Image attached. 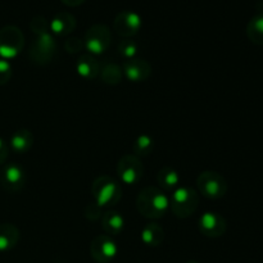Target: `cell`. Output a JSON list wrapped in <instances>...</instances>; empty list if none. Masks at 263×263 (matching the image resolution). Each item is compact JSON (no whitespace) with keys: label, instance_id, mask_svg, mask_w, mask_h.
Instances as JSON below:
<instances>
[{"label":"cell","instance_id":"6da1fadb","mask_svg":"<svg viewBox=\"0 0 263 263\" xmlns=\"http://www.w3.org/2000/svg\"><path fill=\"white\" fill-rule=\"evenodd\" d=\"M136 208L143 217L159 220L168 212L170 198L159 187L145 186L136 198Z\"/></svg>","mask_w":263,"mask_h":263},{"label":"cell","instance_id":"7a4b0ae2","mask_svg":"<svg viewBox=\"0 0 263 263\" xmlns=\"http://www.w3.org/2000/svg\"><path fill=\"white\" fill-rule=\"evenodd\" d=\"M199 193L190 186H179L170 197V210L177 218H187L199 207Z\"/></svg>","mask_w":263,"mask_h":263},{"label":"cell","instance_id":"3957f363","mask_svg":"<svg viewBox=\"0 0 263 263\" xmlns=\"http://www.w3.org/2000/svg\"><path fill=\"white\" fill-rule=\"evenodd\" d=\"M91 194L94 202L99 207H112L116 205L122 198V189L118 181L108 175L97 177L91 185Z\"/></svg>","mask_w":263,"mask_h":263},{"label":"cell","instance_id":"277c9868","mask_svg":"<svg viewBox=\"0 0 263 263\" xmlns=\"http://www.w3.org/2000/svg\"><path fill=\"white\" fill-rule=\"evenodd\" d=\"M25 46V36L17 26L8 25L0 28V58L9 61L15 58Z\"/></svg>","mask_w":263,"mask_h":263},{"label":"cell","instance_id":"5b68a950","mask_svg":"<svg viewBox=\"0 0 263 263\" xmlns=\"http://www.w3.org/2000/svg\"><path fill=\"white\" fill-rule=\"evenodd\" d=\"M198 193L208 199H220L228 193V181L216 171H203L197 179Z\"/></svg>","mask_w":263,"mask_h":263},{"label":"cell","instance_id":"8992f818","mask_svg":"<svg viewBox=\"0 0 263 263\" xmlns=\"http://www.w3.org/2000/svg\"><path fill=\"white\" fill-rule=\"evenodd\" d=\"M112 43V33L108 26L103 23L92 25L85 33V48L90 51L91 55H100L105 53Z\"/></svg>","mask_w":263,"mask_h":263},{"label":"cell","instance_id":"52a82bcc","mask_svg":"<svg viewBox=\"0 0 263 263\" xmlns=\"http://www.w3.org/2000/svg\"><path fill=\"white\" fill-rule=\"evenodd\" d=\"M57 51V44L50 32L41 33L36 36L30 46V58L33 63L45 66L53 61Z\"/></svg>","mask_w":263,"mask_h":263},{"label":"cell","instance_id":"ba28073f","mask_svg":"<svg viewBox=\"0 0 263 263\" xmlns=\"http://www.w3.org/2000/svg\"><path fill=\"white\" fill-rule=\"evenodd\" d=\"M117 174L125 185H136L144 176V166L140 158L134 154H126L118 161Z\"/></svg>","mask_w":263,"mask_h":263},{"label":"cell","instance_id":"9c48e42d","mask_svg":"<svg viewBox=\"0 0 263 263\" xmlns=\"http://www.w3.org/2000/svg\"><path fill=\"white\" fill-rule=\"evenodd\" d=\"M27 176L20 164L7 163L0 170V186L7 193H18L25 187Z\"/></svg>","mask_w":263,"mask_h":263},{"label":"cell","instance_id":"30bf717a","mask_svg":"<svg viewBox=\"0 0 263 263\" xmlns=\"http://www.w3.org/2000/svg\"><path fill=\"white\" fill-rule=\"evenodd\" d=\"M118 247L112 236L98 235L90 244V256L97 263H110L117 257Z\"/></svg>","mask_w":263,"mask_h":263},{"label":"cell","instance_id":"8fae6325","mask_svg":"<svg viewBox=\"0 0 263 263\" xmlns=\"http://www.w3.org/2000/svg\"><path fill=\"white\" fill-rule=\"evenodd\" d=\"M113 28L120 36L125 39H130L131 36L136 35L141 28V17L135 12L125 10L116 15Z\"/></svg>","mask_w":263,"mask_h":263},{"label":"cell","instance_id":"7c38bea8","mask_svg":"<svg viewBox=\"0 0 263 263\" xmlns=\"http://www.w3.org/2000/svg\"><path fill=\"white\" fill-rule=\"evenodd\" d=\"M199 231L207 238H220L226 233V220L216 212H205L199 218Z\"/></svg>","mask_w":263,"mask_h":263},{"label":"cell","instance_id":"4fadbf2b","mask_svg":"<svg viewBox=\"0 0 263 263\" xmlns=\"http://www.w3.org/2000/svg\"><path fill=\"white\" fill-rule=\"evenodd\" d=\"M123 76L133 82H143L152 74V66L144 59L133 58L125 61L122 66Z\"/></svg>","mask_w":263,"mask_h":263},{"label":"cell","instance_id":"5bb4252c","mask_svg":"<svg viewBox=\"0 0 263 263\" xmlns=\"http://www.w3.org/2000/svg\"><path fill=\"white\" fill-rule=\"evenodd\" d=\"M76 28V20L72 14L67 12L58 13L53 20L49 22V30L50 33L57 36H67Z\"/></svg>","mask_w":263,"mask_h":263},{"label":"cell","instance_id":"9a60e30c","mask_svg":"<svg viewBox=\"0 0 263 263\" xmlns=\"http://www.w3.org/2000/svg\"><path fill=\"white\" fill-rule=\"evenodd\" d=\"M100 223H102V229L104 230V233L109 236L120 235L125 229V220H123L122 215L113 210L103 213Z\"/></svg>","mask_w":263,"mask_h":263},{"label":"cell","instance_id":"2e32d148","mask_svg":"<svg viewBox=\"0 0 263 263\" xmlns=\"http://www.w3.org/2000/svg\"><path fill=\"white\" fill-rule=\"evenodd\" d=\"M76 71L82 79L94 80L100 73V64L91 54H82L76 62Z\"/></svg>","mask_w":263,"mask_h":263},{"label":"cell","instance_id":"e0dca14e","mask_svg":"<svg viewBox=\"0 0 263 263\" xmlns=\"http://www.w3.org/2000/svg\"><path fill=\"white\" fill-rule=\"evenodd\" d=\"M140 239L146 247L157 248L161 246L164 240V230L159 223L151 222L146 223L143 228L140 234Z\"/></svg>","mask_w":263,"mask_h":263},{"label":"cell","instance_id":"ac0fdd59","mask_svg":"<svg viewBox=\"0 0 263 263\" xmlns=\"http://www.w3.org/2000/svg\"><path fill=\"white\" fill-rule=\"evenodd\" d=\"M33 145V134L30 130H22L15 131L12 135L9 141V146L13 152L18 154H25L28 151H31Z\"/></svg>","mask_w":263,"mask_h":263},{"label":"cell","instance_id":"d6986e66","mask_svg":"<svg viewBox=\"0 0 263 263\" xmlns=\"http://www.w3.org/2000/svg\"><path fill=\"white\" fill-rule=\"evenodd\" d=\"M157 182L166 192H174V190H176L180 186L181 177H180L179 172L170 166H166L159 170L158 174H157Z\"/></svg>","mask_w":263,"mask_h":263},{"label":"cell","instance_id":"ffe728a7","mask_svg":"<svg viewBox=\"0 0 263 263\" xmlns=\"http://www.w3.org/2000/svg\"><path fill=\"white\" fill-rule=\"evenodd\" d=\"M20 241V230L12 223L0 225V252L12 251Z\"/></svg>","mask_w":263,"mask_h":263},{"label":"cell","instance_id":"44dd1931","mask_svg":"<svg viewBox=\"0 0 263 263\" xmlns=\"http://www.w3.org/2000/svg\"><path fill=\"white\" fill-rule=\"evenodd\" d=\"M247 36L252 43L263 45V13L256 14L247 26Z\"/></svg>","mask_w":263,"mask_h":263},{"label":"cell","instance_id":"7402d4cb","mask_svg":"<svg viewBox=\"0 0 263 263\" xmlns=\"http://www.w3.org/2000/svg\"><path fill=\"white\" fill-rule=\"evenodd\" d=\"M100 79L104 84L118 85L123 79L122 67L116 63H108L100 69Z\"/></svg>","mask_w":263,"mask_h":263},{"label":"cell","instance_id":"603a6c76","mask_svg":"<svg viewBox=\"0 0 263 263\" xmlns=\"http://www.w3.org/2000/svg\"><path fill=\"white\" fill-rule=\"evenodd\" d=\"M154 140L151 135H140L135 139L133 144L134 156L145 157L153 152Z\"/></svg>","mask_w":263,"mask_h":263},{"label":"cell","instance_id":"cb8c5ba5","mask_svg":"<svg viewBox=\"0 0 263 263\" xmlns=\"http://www.w3.org/2000/svg\"><path fill=\"white\" fill-rule=\"evenodd\" d=\"M118 53L123 57V58L127 61V59L135 58V55L138 54V44L135 43L131 39H125L120 43L118 45Z\"/></svg>","mask_w":263,"mask_h":263},{"label":"cell","instance_id":"d4e9b609","mask_svg":"<svg viewBox=\"0 0 263 263\" xmlns=\"http://www.w3.org/2000/svg\"><path fill=\"white\" fill-rule=\"evenodd\" d=\"M31 30L36 33V35H41V33L50 32L49 30V22L44 17H35L31 21Z\"/></svg>","mask_w":263,"mask_h":263},{"label":"cell","instance_id":"484cf974","mask_svg":"<svg viewBox=\"0 0 263 263\" xmlns=\"http://www.w3.org/2000/svg\"><path fill=\"white\" fill-rule=\"evenodd\" d=\"M12 73L13 71L9 61H5V59L0 58V86L9 82Z\"/></svg>","mask_w":263,"mask_h":263},{"label":"cell","instance_id":"4316f807","mask_svg":"<svg viewBox=\"0 0 263 263\" xmlns=\"http://www.w3.org/2000/svg\"><path fill=\"white\" fill-rule=\"evenodd\" d=\"M85 216H86V218H89V220L91 221L99 220V218H102L103 216L102 207H99L95 202L91 203V204L87 205L86 210H85Z\"/></svg>","mask_w":263,"mask_h":263},{"label":"cell","instance_id":"83f0119b","mask_svg":"<svg viewBox=\"0 0 263 263\" xmlns=\"http://www.w3.org/2000/svg\"><path fill=\"white\" fill-rule=\"evenodd\" d=\"M84 46L85 44L77 37H69L68 40H66V43H64V49H66L68 53H72V54L80 51Z\"/></svg>","mask_w":263,"mask_h":263},{"label":"cell","instance_id":"f1b7e54d","mask_svg":"<svg viewBox=\"0 0 263 263\" xmlns=\"http://www.w3.org/2000/svg\"><path fill=\"white\" fill-rule=\"evenodd\" d=\"M8 154H9V146L5 143L4 139L0 138V164H3L7 161Z\"/></svg>","mask_w":263,"mask_h":263},{"label":"cell","instance_id":"f546056e","mask_svg":"<svg viewBox=\"0 0 263 263\" xmlns=\"http://www.w3.org/2000/svg\"><path fill=\"white\" fill-rule=\"evenodd\" d=\"M61 2L63 3V4L69 5V7H77V5L82 4L85 0H61Z\"/></svg>","mask_w":263,"mask_h":263},{"label":"cell","instance_id":"4dcf8cb0","mask_svg":"<svg viewBox=\"0 0 263 263\" xmlns=\"http://www.w3.org/2000/svg\"><path fill=\"white\" fill-rule=\"evenodd\" d=\"M186 263H199L198 261H187Z\"/></svg>","mask_w":263,"mask_h":263}]
</instances>
